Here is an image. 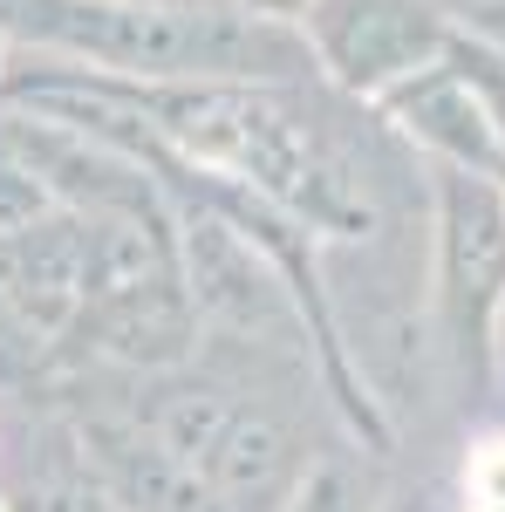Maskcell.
<instances>
[{"label": "cell", "instance_id": "1", "mask_svg": "<svg viewBox=\"0 0 505 512\" xmlns=\"http://www.w3.org/2000/svg\"><path fill=\"white\" fill-rule=\"evenodd\" d=\"M437 308L471 403L492 396L505 315V178L437 164Z\"/></svg>", "mask_w": 505, "mask_h": 512}, {"label": "cell", "instance_id": "2", "mask_svg": "<svg viewBox=\"0 0 505 512\" xmlns=\"http://www.w3.org/2000/svg\"><path fill=\"white\" fill-rule=\"evenodd\" d=\"M308 28L321 62L355 96H389L396 82L430 69L451 41V21L430 0H314Z\"/></svg>", "mask_w": 505, "mask_h": 512}, {"label": "cell", "instance_id": "3", "mask_svg": "<svg viewBox=\"0 0 505 512\" xmlns=\"http://www.w3.org/2000/svg\"><path fill=\"white\" fill-rule=\"evenodd\" d=\"M383 103L424 151H437V164H465V171L505 178V158H499L492 123H485V103H478V89L451 69V55H437V62L417 69L410 82H396Z\"/></svg>", "mask_w": 505, "mask_h": 512}, {"label": "cell", "instance_id": "4", "mask_svg": "<svg viewBox=\"0 0 505 512\" xmlns=\"http://www.w3.org/2000/svg\"><path fill=\"white\" fill-rule=\"evenodd\" d=\"M389 512H471V506H458V492H451V485H417V492H403Z\"/></svg>", "mask_w": 505, "mask_h": 512}, {"label": "cell", "instance_id": "5", "mask_svg": "<svg viewBox=\"0 0 505 512\" xmlns=\"http://www.w3.org/2000/svg\"><path fill=\"white\" fill-rule=\"evenodd\" d=\"M253 21H294V14H308L314 0H239Z\"/></svg>", "mask_w": 505, "mask_h": 512}]
</instances>
